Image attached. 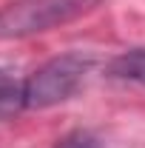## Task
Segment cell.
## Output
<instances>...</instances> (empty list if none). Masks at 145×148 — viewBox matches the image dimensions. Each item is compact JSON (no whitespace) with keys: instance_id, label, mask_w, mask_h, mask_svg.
<instances>
[{"instance_id":"1","label":"cell","mask_w":145,"mask_h":148,"mask_svg":"<svg viewBox=\"0 0 145 148\" xmlns=\"http://www.w3.org/2000/svg\"><path fill=\"white\" fill-rule=\"evenodd\" d=\"M100 0H12L0 9V40H17L91 14Z\"/></svg>"},{"instance_id":"2","label":"cell","mask_w":145,"mask_h":148,"mask_svg":"<svg viewBox=\"0 0 145 148\" xmlns=\"http://www.w3.org/2000/svg\"><path fill=\"white\" fill-rule=\"evenodd\" d=\"M91 60L83 54H60L43 63L37 71L23 80V103L26 108H51L71 97L83 77L88 71Z\"/></svg>"},{"instance_id":"3","label":"cell","mask_w":145,"mask_h":148,"mask_svg":"<svg viewBox=\"0 0 145 148\" xmlns=\"http://www.w3.org/2000/svg\"><path fill=\"white\" fill-rule=\"evenodd\" d=\"M108 74L117 80L145 86V49H131V51H122L120 57H114L108 66Z\"/></svg>"},{"instance_id":"4","label":"cell","mask_w":145,"mask_h":148,"mask_svg":"<svg viewBox=\"0 0 145 148\" xmlns=\"http://www.w3.org/2000/svg\"><path fill=\"white\" fill-rule=\"evenodd\" d=\"M20 108H26V103H23V80H17L12 71L0 69V117L14 114Z\"/></svg>"},{"instance_id":"5","label":"cell","mask_w":145,"mask_h":148,"mask_svg":"<svg viewBox=\"0 0 145 148\" xmlns=\"http://www.w3.org/2000/svg\"><path fill=\"white\" fill-rule=\"evenodd\" d=\"M54 148H100V140L91 131L77 128V131H68L66 137H60L54 143Z\"/></svg>"}]
</instances>
